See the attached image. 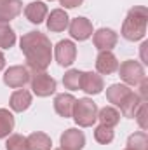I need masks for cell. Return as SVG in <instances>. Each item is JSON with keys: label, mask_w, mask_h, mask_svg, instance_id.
Returning a JSON list of instances; mask_svg holds the SVG:
<instances>
[{"label": "cell", "mask_w": 148, "mask_h": 150, "mask_svg": "<svg viewBox=\"0 0 148 150\" xmlns=\"http://www.w3.org/2000/svg\"><path fill=\"white\" fill-rule=\"evenodd\" d=\"M19 47L26 58L30 72H45L52 61L51 40L42 32H28L19 40Z\"/></svg>", "instance_id": "obj_1"}, {"label": "cell", "mask_w": 148, "mask_h": 150, "mask_svg": "<svg viewBox=\"0 0 148 150\" xmlns=\"http://www.w3.org/2000/svg\"><path fill=\"white\" fill-rule=\"evenodd\" d=\"M147 25H148V9L145 5H136L132 7L124 23H122V37L125 40L136 42L141 40L147 35Z\"/></svg>", "instance_id": "obj_2"}, {"label": "cell", "mask_w": 148, "mask_h": 150, "mask_svg": "<svg viewBox=\"0 0 148 150\" xmlns=\"http://www.w3.org/2000/svg\"><path fill=\"white\" fill-rule=\"evenodd\" d=\"M72 117H73L77 126H80V127H91L98 120V105L91 98H80V100L75 101Z\"/></svg>", "instance_id": "obj_3"}, {"label": "cell", "mask_w": 148, "mask_h": 150, "mask_svg": "<svg viewBox=\"0 0 148 150\" xmlns=\"http://www.w3.org/2000/svg\"><path fill=\"white\" fill-rule=\"evenodd\" d=\"M118 75L125 82V86H140L147 79L143 65L134 59H127L122 65H118Z\"/></svg>", "instance_id": "obj_4"}, {"label": "cell", "mask_w": 148, "mask_h": 150, "mask_svg": "<svg viewBox=\"0 0 148 150\" xmlns=\"http://www.w3.org/2000/svg\"><path fill=\"white\" fill-rule=\"evenodd\" d=\"M30 86L32 91L40 98H47L56 93V79H52L47 72H32Z\"/></svg>", "instance_id": "obj_5"}, {"label": "cell", "mask_w": 148, "mask_h": 150, "mask_svg": "<svg viewBox=\"0 0 148 150\" xmlns=\"http://www.w3.org/2000/svg\"><path fill=\"white\" fill-rule=\"evenodd\" d=\"M30 77L32 72L28 67H23V65H16V67H11L5 70L4 74V84L11 89H19L23 87L26 82H30Z\"/></svg>", "instance_id": "obj_6"}, {"label": "cell", "mask_w": 148, "mask_h": 150, "mask_svg": "<svg viewBox=\"0 0 148 150\" xmlns=\"http://www.w3.org/2000/svg\"><path fill=\"white\" fill-rule=\"evenodd\" d=\"M54 58L59 67H72L77 58V47L72 40H59L54 47Z\"/></svg>", "instance_id": "obj_7"}, {"label": "cell", "mask_w": 148, "mask_h": 150, "mask_svg": "<svg viewBox=\"0 0 148 150\" xmlns=\"http://www.w3.org/2000/svg\"><path fill=\"white\" fill-rule=\"evenodd\" d=\"M118 35L111 28H99L92 33V44L98 51H111L117 45Z\"/></svg>", "instance_id": "obj_8"}, {"label": "cell", "mask_w": 148, "mask_h": 150, "mask_svg": "<svg viewBox=\"0 0 148 150\" xmlns=\"http://www.w3.org/2000/svg\"><path fill=\"white\" fill-rule=\"evenodd\" d=\"M68 30H70V35L72 38L75 40H78V42H84V40H87L89 37H92V23L87 19V18H75L70 21V25H68Z\"/></svg>", "instance_id": "obj_9"}, {"label": "cell", "mask_w": 148, "mask_h": 150, "mask_svg": "<svg viewBox=\"0 0 148 150\" xmlns=\"http://www.w3.org/2000/svg\"><path fill=\"white\" fill-rule=\"evenodd\" d=\"M80 89L87 94H99L105 89L103 77L96 72H82L80 77Z\"/></svg>", "instance_id": "obj_10"}, {"label": "cell", "mask_w": 148, "mask_h": 150, "mask_svg": "<svg viewBox=\"0 0 148 150\" xmlns=\"http://www.w3.org/2000/svg\"><path fill=\"white\" fill-rule=\"evenodd\" d=\"M84 145H85V136L77 127H70L61 134V149L63 150H82Z\"/></svg>", "instance_id": "obj_11"}, {"label": "cell", "mask_w": 148, "mask_h": 150, "mask_svg": "<svg viewBox=\"0 0 148 150\" xmlns=\"http://www.w3.org/2000/svg\"><path fill=\"white\" fill-rule=\"evenodd\" d=\"M96 70L101 75H111L118 70V59L111 51H99L96 58Z\"/></svg>", "instance_id": "obj_12"}, {"label": "cell", "mask_w": 148, "mask_h": 150, "mask_svg": "<svg viewBox=\"0 0 148 150\" xmlns=\"http://www.w3.org/2000/svg\"><path fill=\"white\" fill-rule=\"evenodd\" d=\"M68 25H70V18H68L65 9H54L47 16V30L52 33L65 32L68 28Z\"/></svg>", "instance_id": "obj_13"}, {"label": "cell", "mask_w": 148, "mask_h": 150, "mask_svg": "<svg viewBox=\"0 0 148 150\" xmlns=\"http://www.w3.org/2000/svg\"><path fill=\"white\" fill-rule=\"evenodd\" d=\"M75 101H77V100H75L72 94H68V93L58 94V96L54 98V110H56V113H58L59 117L68 119V117H72V113H73Z\"/></svg>", "instance_id": "obj_14"}, {"label": "cell", "mask_w": 148, "mask_h": 150, "mask_svg": "<svg viewBox=\"0 0 148 150\" xmlns=\"http://www.w3.org/2000/svg\"><path fill=\"white\" fill-rule=\"evenodd\" d=\"M32 105V93L26 91V89H18L11 94V100H9V107L14 110V112H25L28 110Z\"/></svg>", "instance_id": "obj_15"}, {"label": "cell", "mask_w": 148, "mask_h": 150, "mask_svg": "<svg viewBox=\"0 0 148 150\" xmlns=\"http://www.w3.org/2000/svg\"><path fill=\"white\" fill-rule=\"evenodd\" d=\"M23 11L21 0H5L0 4V23H9L14 18H18Z\"/></svg>", "instance_id": "obj_16"}, {"label": "cell", "mask_w": 148, "mask_h": 150, "mask_svg": "<svg viewBox=\"0 0 148 150\" xmlns=\"http://www.w3.org/2000/svg\"><path fill=\"white\" fill-rule=\"evenodd\" d=\"M47 12H49V9H47V5L44 2H30L25 7V16L33 25H40L47 18Z\"/></svg>", "instance_id": "obj_17"}, {"label": "cell", "mask_w": 148, "mask_h": 150, "mask_svg": "<svg viewBox=\"0 0 148 150\" xmlns=\"http://www.w3.org/2000/svg\"><path fill=\"white\" fill-rule=\"evenodd\" d=\"M131 91H132V89H131L129 86H125V84H111L110 87L106 89V100L110 101L111 105L120 107L122 101L129 96Z\"/></svg>", "instance_id": "obj_18"}, {"label": "cell", "mask_w": 148, "mask_h": 150, "mask_svg": "<svg viewBox=\"0 0 148 150\" xmlns=\"http://www.w3.org/2000/svg\"><path fill=\"white\" fill-rule=\"evenodd\" d=\"M26 149L28 150H51L52 149V140L45 133H32L26 138Z\"/></svg>", "instance_id": "obj_19"}, {"label": "cell", "mask_w": 148, "mask_h": 150, "mask_svg": "<svg viewBox=\"0 0 148 150\" xmlns=\"http://www.w3.org/2000/svg\"><path fill=\"white\" fill-rule=\"evenodd\" d=\"M141 98H140V94L138 93H134V91H131L129 93V96L122 101V105L118 107L120 108V112L124 117H127V119H134V113L138 110V107L141 105Z\"/></svg>", "instance_id": "obj_20"}, {"label": "cell", "mask_w": 148, "mask_h": 150, "mask_svg": "<svg viewBox=\"0 0 148 150\" xmlns=\"http://www.w3.org/2000/svg\"><path fill=\"white\" fill-rule=\"evenodd\" d=\"M98 120L103 126L115 127L120 122V112L115 107H103L101 110H98Z\"/></svg>", "instance_id": "obj_21"}, {"label": "cell", "mask_w": 148, "mask_h": 150, "mask_svg": "<svg viewBox=\"0 0 148 150\" xmlns=\"http://www.w3.org/2000/svg\"><path fill=\"white\" fill-rule=\"evenodd\" d=\"M14 129V115L7 108H0V138H7Z\"/></svg>", "instance_id": "obj_22"}, {"label": "cell", "mask_w": 148, "mask_h": 150, "mask_svg": "<svg viewBox=\"0 0 148 150\" xmlns=\"http://www.w3.org/2000/svg\"><path fill=\"white\" fill-rule=\"evenodd\" d=\"M16 44V33L9 23H0V49H11Z\"/></svg>", "instance_id": "obj_23"}, {"label": "cell", "mask_w": 148, "mask_h": 150, "mask_svg": "<svg viewBox=\"0 0 148 150\" xmlns=\"http://www.w3.org/2000/svg\"><path fill=\"white\" fill-rule=\"evenodd\" d=\"M80 77H82L80 70H75V68L68 70L63 75V86L70 91H78L80 89Z\"/></svg>", "instance_id": "obj_24"}, {"label": "cell", "mask_w": 148, "mask_h": 150, "mask_svg": "<svg viewBox=\"0 0 148 150\" xmlns=\"http://www.w3.org/2000/svg\"><path fill=\"white\" fill-rule=\"evenodd\" d=\"M127 147L134 150H148V136L145 131H138L134 134L129 136L127 140Z\"/></svg>", "instance_id": "obj_25"}, {"label": "cell", "mask_w": 148, "mask_h": 150, "mask_svg": "<svg viewBox=\"0 0 148 150\" xmlns=\"http://www.w3.org/2000/svg\"><path fill=\"white\" fill-rule=\"evenodd\" d=\"M113 127H108V126H103L99 124L96 129H94V140L101 145H108L113 142Z\"/></svg>", "instance_id": "obj_26"}, {"label": "cell", "mask_w": 148, "mask_h": 150, "mask_svg": "<svg viewBox=\"0 0 148 150\" xmlns=\"http://www.w3.org/2000/svg\"><path fill=\"white\" fill-rule=\"evenodd\" d=\"M5 150H28L26 149V138L23 134H9Z\"/></svg>", "instance_id": "obj_27"}, {"label": "cell", "mask_w": 148, "mask_h": 150, "mask_svg": "<svg viewBox=\"0 0 148 150\" xmlns=\"http://www.w3.org/2000/svg\"><path fill=\"white\" fill-rule=\"evenodd\" d=\"M147 101H141V105L138 107V110L134 113V119L138 120V124H140V127L143 129V131H147L148 129V120H147Z\"/></svg>", "instance_id": "obj_28"}, {"label": "cell", "mask_w": 148, "mask_h": 150, "mask_svg": "<svg viewBox=\"0 0 148 150\" xmlns=\"http://www.w3.org/2000/svg\"><path fill=\"white\" fill-rule=\"evenodd\" d=\"M84 0H59V4L65 7V9H75L78 5H82Z\"/></svg>", "instance_id": "obj_29"}, {"label": "cell", "mask_w": 148, "mask_h": 150, "mask_svg": "<svg viewBox=\"0 0 148 150\" xmlns=\"http://www.w3.org/2000/svg\"><path fill=\"white\" fill-rule=\"evenodd\" d=\"M140 89H141L140 98H141L143 101H147V100H148V79H145V80L140 84Z\"/></svg>", "instance_id": "obj_30"}, {"label": "cell", "mask_w": 148, "mask_h": 150, "mask_svg": "<svg viewBox=\"0 0 148 150\" xmlns=\"http://www.w3.org/2000/svg\"><path fill=\"white\" fill-rule=\"evenodd\" d=\"M147 47H148V42H143V44H141V59H143V63H148V59H147Z\"/></svg>", "instance_id": "obj_31"}, {"label": "cell", "mask_w": 148, "mask_h": 150, "mask_svg": "<svg viewBox=\"0 0 148 150\" xmlns=\"http://www.w3.org/2000/svg\"><path fill=\"white\" fill-rule=\"evenodd\" d=\"M5 68V56L2 54V51H0V70H4Z\"/></svg>", "instance_id": "obj_32"}, {"label": "cell", "mask_w": 148, "mask_h": 150, "mask_svg": "<svg viewBox=\"0 0 148 150\" xmlns=\"http://www.w3.org/2000/svg\"><path fill=\"white\" fill-rule=\"evenodd\" d=\"M124 150H134V149H129V147H127V149H124Z\"/></svg>", "instance_id": "obj_33"}, {"label": "cell", "mask_w": 148, "mask_h": 150, "mask_svg": "<svg viewBox=\"0 0 148 150\" xmlns=\"http://www.w3.org/2000/svg\"><path fill=\"white\" fill-rule=\"evenodd\" d=\"M2 2H5V0H0V4H2Z\"/></svg>", "instance_id": "obj_34"}, {"label": "cell", "mask_w": 148, "mask_h": 150, "mask_svg": "<svg viewBox=\"0 0 148 150\" xmlns=\"http://www.w3.org/2000/svg\"><path fill=\"white\" fill-rule=\"evenodd\" d=\"M56 150H63V149H56Z\"/></svg>", "instance_id": "obj_35"}, {"label": "cell", "mask_w": 148, "mask_h": 150, "mask_svg": "<svg viewBox=\"0 0 148 150\" xmlns=\"http://www.w3.org/2000/svg\"><path fill=\"white\" fill-rule=\"evenodd\" d=\"M49 2H52V0H49Z\"/></svg>", "instance_id": "obj_36"}]
</instances>
